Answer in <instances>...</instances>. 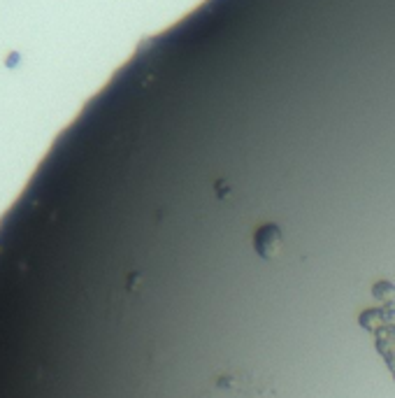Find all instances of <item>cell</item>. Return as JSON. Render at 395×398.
I'll use <instances>...</instances> for the list:
<instances>
[{"label": "cell", "instance_id": "1", "mask_svg": "<svg viewBox=\"0 0 395 398\" xmlns=\"http://www.w3.org/2000/svg\"><path fill=\"white\" fill-rule=\"evenodd\" d=\"M281 242H284L281 231H279V226H274V224L261 226L254 235L256 254H258L261 258H268V261L270 258H277V254L281 251Z\"/></svg>", "mask_w": 395, "mask_h": 398}, {"label": "cell", "instance_id": "2", "mask_svg": "<svg viewBox=\"0 0 395 398\" xmlns=\"http://www.w3.org/2000/svg\"><path fill=\"white\" fill-rule=\"evenodd\" d=\"M393 294H395V287L390 282H376L374 289H372V296L381 303H388L390 298H393Z\"/></svg>", "mask_w": 395, "mask_h": 398}]
</instances>
